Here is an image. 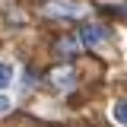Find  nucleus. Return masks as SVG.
<instances>
[{
    "mask_svg": "<svg viewBox=\"0 0 127 127\" xmlns=\"http://www.w3.org/2000/svg\"><path fill=\"white\" fill-rule=\"evenodd\" d=\"M105 35H108V32L102 29V26H83V45L92 48V45H98V41H105Z\"/></svg>",
    "mask_w": 127,
    "mask_h": 127,
    "instance_id": "1",
    "label": "nucleus"
},
{
    "mask_svg": "<svg viewBox=\"0 0 127 127\" xmlns=\"http://www.w3.org/2000/svg\"><path fill=\"white\" fill-rule=\"evenodd\" d=\"M54 83L57 86H73V70H57L54 73Z\"/></svg>",
    "mask_w": 127,
    "mask_h": 127,
    "instance_id": "2",
    "label": "nucleus"
},
{
    "mask_svg": "<svg viewBox=\"0 0 127 127\" xmlns=\"http://www.w3.org/2000/svg\"><path fill=\"white\" fill-rule=\"evenodd\" d=\"M57 51H61L64 57H67V54H76V41H73V38H64V41H57Z\"/></svg>",
    "mask_w": 127,
    "mask_h": 127,
    "instance_id": "3",
    "label": "nucleus"
},
{
    "mask_svg": "<svg viewBox=\"0 0 127 127\" xmlns=\"http://www.w3.org/2000/svg\"><path fill=\"white\" fill-rule=\"evenodd\" d=\"M114 118L127 127V102H118V105H114Z\"/></svg>",
    "mask_w": 127,
    "mask_h": 127,
    "instance_id": "4",
    "label": "nucleus"
},
{
    "mask_svg": "<svg viewBox=\"0 0 127 127\" xmlns=\"http://www.w3.org/2000/svg\"><path fill=\"white\" fill-rule=\"evenodd\" d=\"M6 83H10V67H6V64H0V89H3Z\"/></svg>",
    "mask_w": 127,
    "mask_h": 127,
    "instance_id": "5",
    "label": "nucleus"
},
{
    "mask_svg": "<svg viewBox=\"0 0 127 127\" xmlns=\"http://www.w3.org/2000/svg\"><path fill=\"white\" fill-rule=\"evenodd\" d=\"M10 108V102H6V98H3V95H0V114H3V111Z\"/></svg>",
    "mask_w": 127,
    "mask_h": 127,
    "instance_id": "6",
    "label": "nucleus"
},
{
    "mask_svg": "<svg viewBox=\"0 0 127 127\" xmlns=\"http://www.w3.org/2000/svg\"><path fill=\"white\" fill-rule=\"evenodd\" d=\"M124 13H127V6H124Z\"/></svg>",
    "mask_w": 127,
    "mask_h": 127,
    "instance_id": "7",
    "label": "nucleus"
}]
</instances>
